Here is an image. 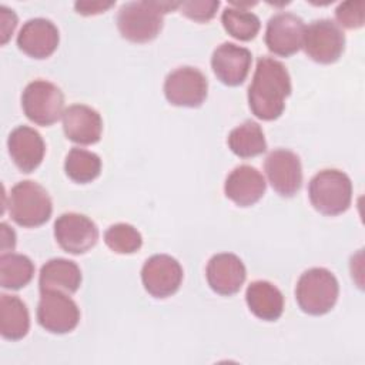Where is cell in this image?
I'll return each instance as SVG.
<instances>
[{
    "label": "cell",
    "instance_id": "cell-1",
    "mask_svg": "<svg viewBox=\"0 0 365 365\" xmlns=\"http://www.w3.org/2000/svg\"><path fill=\"white\" fill-rule=\"evenodd\" d=\"M291 94V78L285 66L271 57L257 61L255 73L248 88V104L255 117L264 121L277 120Z\"/></svg>",
    "mask_w": 365,
    "mask_h": 365
},
{
    "label": "cell",
    "instance_id": "cell-2",
    "mask_svg": "<svg viewBox=\"0 0 365 365\" xmlns=\"http://www.w3.org/2000/svg\"><path fill=\"white\" fill-rule=\"evenodd\" d=\"M180 7L171 1H130L117 14V27L124 38L133 43H148L163 29V16Z\"/></svg>",
    "mask_w": 365,
    "mask_h": 365
},
{
    "label": "cell",
    "instance_id": "cell-3",
    "mask_svg": "<svg viewBox=\"0 0 365 365\" xmlns=\"http://www.w3.org/2000/svg\"><path fill=\"white\" fill-rule=\"evenodd\" d=\"M312 207L324 215H339L345 212L352 200L351 178L339 170H322L317 173L308 185Z\"/></svg>",
    "mask_w": 365,
    "mask_h": 365
},
{
    "label": "cell",
    "instance_id": "cell-4",
    "mask_svg": "<svg viewBox=\"0 0 365 365\" xmlns=\"http://www.w3.org/2000/svg\"><path fill=\"white\" fill-rule=\"evenodd\" d=\"M339 294V285L335 275L327 268L315 267L301 274L295 298L299 308L308 315H324L329 312Z\"/></svg>",
    "mask_w": 365,
    "mask_h": 365
},
{
    "label": "cell",
    "instance_id": "cell-5",
    "mask_svg": "<svg viewBox=\"0 0 365 365\" xmlns=\"http://www.w3.org/2000/svg\"><path fill=\"white\" fill-rule=\"evenodd\" d=\"M7 207L11 220L26 228L43 225L53 212L51 198L47 191L30 180L20 181L11 188Z\"/></svg>",
    "mask_w": 365,
    "mask_h": 365
},
{
    "label": "cell",
    "instance_id": "cell-6",
    "mask_svg": "<svg viewBox=\"0 0 365 365\" xmlns=\"http://www.w3.org/2000/svg\"><path fill=\"white\" fill-rule=\"evenodd\" d=\"M21 107L26 117L37 125H51L64 114L61 90L46 80L29 83L21 94Z\"/></svg>",
    "mask_w": 365,
    "mask_h": 365
},
{
    "label": "cell",
    "instance_id": "cell-7",
    "mask_svg": "<svg viewBox=\"0 0 365 365\" xmlns=\"http://www.w3.org/2000/svg\"><path fill=\"white\" fill-rule=\"evenodd\" d=\"M302 47L311 60L321 64H331L344 53L345 36L332 20H315L305 27Z\"/></svg>",
    "mask_w": 365,
    "mask_h": 365
},
{
    "label": "cell",
    "instance_id": "cell-8",
    "mask_svg": "<svg viewBox=\"0 0 365 365\" xmlns=\"http://www.w3.org/2000/svg\"><path fill=\"white\" fill-rule=\"evenodd\" d=\"M208 93V81L195 67H178L164 81V94L170 104L177 107H200Z\"/></svg>",
    "mask_w": 365,
    "mask_h": 365
},
{
    "label": "cell",
    "instance_id": "cell-9",
    "mask_svg": "<svg viewBox=\"0 0 365 365\" xmlns=\"http://www.w3.org/2000/svg\"><path fill=\"white\" fill-rule=\"evenodd\" d=\"M37 321L51 334H67L78 325L80 309L68 294L46 291L37 305Z\"/></svg>",
    "mask_w": 365,
    "mask_h": 365
},
{
    "label": "cell",
    "instance_id": "cell-10",
    "mask_svg": "<svg viewBox=\"0 0 365 365\" xmlns=\"http://www.w3.org/2000/svg\"><path fill=\"white\" fill-rule=\"evenodd\" d=\"M141 281L151 297H171L181 285L182 267L171 255L155 254L144 262L141 268Z\"/></svg>",
    "mask_w": 365,
    "mask_h": 365
},
{
    "label": "cell",
    "instance_id": "cell-11",
    "mask_svg": "<svg viewBox=\"0 0 365 365\" xmlns=\"http://www.w3.org/2000/svg\"><path fill=\"white\" fill-rule=\"evenodd\" d=\"M54 237L66 252L77 255L87 252L96 245L98 228L83 214L64 212L54 222Z\"/></svg>",
    "mask_w": 365,
    "mask_h": 365
},
{
    "label": "cell",
    "instance_id": "cell-12",
    "mask_svg": "<svg viewBox=\"0 0 365 365\" xmlns=\"http://www.w3.org/2000/svg\"><path fill=\"white\" fill-rule=\"evenodd\" d=\"M264 171L271 187L282 197L295 195L302 185L299 157L285 148L271 151L264 161Z\"/></svg>",
    "mask_w": 365,
    "mask_h": 365
},
{
    "label": "cell",
    "instance_id": "cell-13",
    "mask_svg": "<svg viewBox=\"0 0 365 365\" xmlns=\"http://www.w3.org/2000/svg\"><path fill=\"white\" fill-rule=\"evenodd\" d=\"M305 24L301 17L292 13H277L268 23L265 30V44L271 53L281 57L295 54L304 43Z\"/></svg>",
    "mask_w": 365,
    "mask_h": 365
},
{
    "label": "cell",
    "instance_id": "cell-14",
    "mask_svg": "<svg viewBox=\"0 0 365 365\" xmlns=\"http://www.w3.org/2000/svg\"><path fill=\"white\" fill-rule=\"evenodd\" d=\"M251 61L252 56L248 48L234 43H222L212 53L211 67L222 84L235 87L245 81Z\"/></svg>",
    "mask_w": 365,
    "mask_h": 365
},
{
    "label": "cell",
    "instance_id": "cell-15",
    "mask_svg": "<svg viewBox=\"0 0 365 365\" xmlns=\"http://www.w3.org/2000/svg\"><path fill=\"white\" fill-rule=\"evenodd\" d=\"M210 288L220 295H234L247 278L244 262L231 252H221L211 257L205 269Z\"/></svg>",
    "mask_w": 365,
    "mask_h": 365
},
{
    "label": "cell",
    "instance_id": "cell-16",
    "mask_svg": "<svg viewBox=\"0 0 365 365\" xmlns=\"http://www.w3.org/2000/svg\"><path fill=\"white\" fill-rule=\"evenodd\" d=\"M58 30L56 24L47 19H30L19 31V48L33 58L50 57L58 46Z\"/></svg>",
    "mask_w": 365,
    "mask_h": 365
},
{
    "label": "cell",
    "instance_id": "cell-17",
    "mask_svg": "<svg viewBox=\"0 0 365 365\" xmlns=\"http://www.w3.org/2000/svg\"><path fill=\"white\" fill-rule=\"evenodd\" d=\"M7 147L13 163L23 173L34 171L41 164L46 153L41 135L29 125L16 127L9 135Z\"/></svg>",
    "mask_w": 365,
    "mask_h": 365
},
{
    "label": "cell",
    "instance_id": "cell-18",
    "mask_svg": "<svg viewBox=\"0 0 365 365\" xmlns=\"http://www.w3.org/2000/svg\"><path fill=\"white\" fill-rule=\"evenodd\" d=\"M264 175L251 165L242 164L235 167L225 180L224 191L227 198L240 207L254 205L265 192Z\"/></svg>",
    "mask_w": 365,
    "mask_h": 365
},
{
    "label": "cell",
    "instance_id": "cell-19",
    "mask_svg": "<svg viewBox=\"0 0 365 365\" xmlns=\"http://www.w3.org/2000/svg\"><path fill=\"white\" fill-rule=\"evenodd\" d=\"M63 130L70 141L90 145L100 140L103 120L94 108L84 104H73L64 110Z\"/></svg>",
    "mask_w": 365,
    "mask_h": 365
},
{
    "label": "cell",
    "instance_id": "cell-20",
    "mask_svg": "<svg viewBox=\"0 0 365 365\" xmlns=\"http://www.w3.org/2000/svg\"><path fill=\"white\" fill-rule=\"evenodd\" d=\"M81 284V271L74 261L66 258L48 259L40 269V292L60 291L74 294Z\"/></svg>",
    "mask_w": 365,
    "mask_h": 365
},
{
    "label": "cell",
    "instance_id": "cell-21",
    "mask_svg": "<svg viewBox=\"0 0 365 365\" xmlns=\"http://www.w3.org/2000/svg\"><path fill=\"white\" fill-rule=\"evenodd\" d=\"M245 301L250 311L262 321H277L284 311L282 292L268 281H254L247 287Z\"/></svg>",
    "mask_w": 365,
    "mask_h": 365
},
{
    "label": "cell",
    "instance_id": "cell-22",
    "mask_svg": "<svg viewBox=\"0 0 365 365\" xmlns=\"http://www.w3.org/2000/svg\"><path fill=\"white\" fill-rule=\"evenodd\" d=\"M30 315L26 304L16 295L1 294L0 297V332L10 341H19L27 335Z\"/></svg>",
    "mask_w": 365,
    "mask_h": 365
},
{
    "label": "cell",
    "instance_id": "cell-23",
    "mask_svg": "<svg viewBox=\"0 0 365 365\" xmlns=\"http://www.w3.org/2000/svg\"><path fill=\"white\" fill-rule=\"evenodd\" d=\"M227 143L230 150L241 158L257 157L267 150L262 128L258 123L251 120H247L234 130H231Z\"/></svg>",
    "mask_w": 365,
    "mask_h": 365
},
{
    "label": "cell",
    "instance_id": "cell-24",
    "mask_svg": "<svg viewBox=\"0 0 365 365\" xmlns=\"http://www.w3.org/2000/svg\"><path fill=\"white\" fill-rule=\"evenodd\" d=\"M34 275V264L21 254L6 252L0 257V284L4 289H20L26 287Z\"/></svg>",
    "mask_w": 365,
    "mask_h": 365
},
{
    "label": "cell",
    "instance_id": "cell-25",
    "mask_svg": "<svg viewBox=\"0 0 365 365\" xmlns=\"http://www.w3.org/2000/svg\"><path fill=\"white\" fill-rule=\"evenodd\" d=\"M64 170L74 182L86 184L96 180L101 171V160L97 154L74 147L66 157Z\"/></svg>",
    "mask_w": 365,
    "mask_h": 365
},
{
    "label": "cell",
    "instance_id": "cell-26",
    "mask_svg": "<svg viewBox=\"0 0 365 365\" xmlns=\"http://www.w3.org/2000/svg\"><path fill=\"white\" fill-rule=\"evenodd\" d=\"M221 21L225 31L241 41L252 40L261 27L259 19L254 13L235 6L227 7L222 11Z\"/></svg>",
    "mask_w": 365,
    "mask_h": 365
},
{
    "label": "cell",
    "instance_id": "cell-27",
    "mask_svg": "<svg viewBox=\"0 0 365 365\" xmlns=\"http://www.w3.org/2000/svg\"><path fill=\"white\" fill-rule=\"evenodd\" d=\"M104 242L117 254H133L141 248L143 238L133 225L118 222L104 232Z\"/></svg>",
    "mask_w": 365,
    "mask_h": 365
},
{
    "label": "cell",
    "instance_id": "cell-28",
    "mask_svg": "<svg viewBox=\"0 0 365 365\" xmlns=\"http://www.w3.org/2000/svg\"><path fill=\"white\" fill-rule=\"evenodd\" d=\"M335 19L345 29H359L365 21V1H345L335 10Z\"/></svg>",
    "mask_w": 365,
    "mask_h": 365
},
{
    "label": "cell",
    "instance_id": "cell-29",
    "mask_svg": "<svg viewBox=\"0 0 365 365\" xmlns=\"http://www.w3.org/2000/svg\"><path fill=\"white\" fill-rule=\"evenodd\" d=\"M220 7V1H182L180 3V10L181 13L194 20V21H198V23H205V21H210L217 10Z\"/></svg>",
    "mask_w": 365,
    "mask_h": 365
},
{
    "label": "cell",
    "instance_id": "cell-30",
    "mask_svg": "<svg viewBox=\"0 0 365 365\" xmlns=\"http://www.w3.org/2000/svg\"><path fill=\"white\" fill-rule=\"evenodd\" d=\"M0 19H1V44H6L13 34L17 26V16L13 10L6 6H0Z\"/></svg>",
    "mask_w": 365,
    "mask_h": 365
},
{
    "label": "cell",
    "instance_id": "cell-31",
    "mask_svg": "<svg viewBox=\"0 0 365 365\" xmlns=\"http://www.w3.org/2000/svg\"><path fill=\"white\" fill-rule=\"evenodd\" d=\"M114 6V1H76L74 9L78 14L91 16L100 14Z\"/></svg>",
    "mask_w": 365,
    "mask_h": 365
},
{
    "label": "cell",
    "instance_id": "cell-32",
    "mask_svg": "<svg viewBox=\"0 0 365 365\" xmlns=\"http://www.w3.org/2000/svg\"><path fill=\"white\" fill-rule=\"evenodd\" d=\"M0 228H1V251H3V254L6 251H13L14 245H16L14 231L6 222H3L0 225Z\"/></svg>",
    "mask_w": 365,
    "mask_h": 365
}]
</instances>
